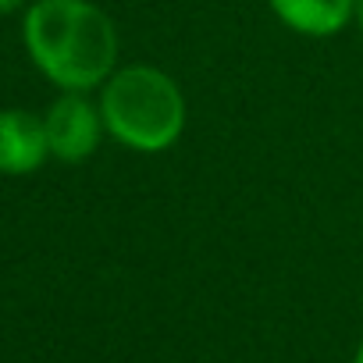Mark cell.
Instances as JSON below:
<instances>
[{"instance_id":"obj_4","label":"cell","mask_w":363,"mask_h":363,"mask_svg":"<svg viewBox=\"0 0 363 363\" xmlns=\"http://www.w3.org/2000/svg\"><path fill=\"white\" fill-rule=\"evenodd\" d=\"M50 153L43 118L29 111H0V171L29 174Z\"/></svg>"},{"instance_id":"obj_7","label":"cell","mask_w":363,"mask_h":363,"mask_svg":"<svg viewBox=\"0 0 363 363\" xmlns=\"http://www.w3.org/2000/svg\"><path fill=\"white\" fill-rule=\"evenodd\" d=\"M18 0H0V11H8V8H15Z\"/></svg>"},{"instance_id":"obj_3","label":"cell","mask_w":363,"mask_h":363,"mask_svg":"<svg viewBox=\"0 0 363 363\" xmlns=\"http://www.w3.org/2000/svg\"><path fill=\"white\" fill-rule=\"evenodd\" d=\"M43 125H47L50 153L61 157V160H68V164H75V160H86L100 146L104 114L82 93H65V96H57L50 104Z\"/></svg>"},{"instance_id":"obj_2","label":"cell","mask_w":363,"mask_h":363,"mask_svg":"<svg viewBox=\"0 0 363 363\" xmlns=\"http://www.w3.org/2000/svg\"><path fill=\"white\" fill-rule=\"evenodd\" d=\"M104 128L128 150L160 153L186 128V96L178 82L150 65H132L104 82Z\"/></svg>"},{"instance_id":"obj_1","label":"cell","mask_w":363,"mask_h":363,"mask_svg":"<svg viewBox=\"0 0 363 363\" xmlns=\"http://www.w3.org/2000/svg\"><path fill=\"white\" fill-rule=\"evenodd\" d=\"M26 47L65 93L104 86L118 61L114 22L89 0H36L26 15Z\"/></svg>"},{"instance_id":"obj_8","label":"cell","mask_w":363,"mask_h":363,"mask_svg":"<svg viewBox=\"0 0 363 363\" xmlns=\"http://www.w3.org/2000/svg\"><path fill=\"white\" fill-rule=\"evenodd\" d=\"M352 363H363V345H359V352H356V359Z\"/></svg>"},{"instance_id":"obj_6","label":"cell","mask_w":363,"mask_h":363,"mask_svg":"<svg viewBox=\"0 0 363 363\" xmlns=\"http://www.w3.org/2000/svg\"><path fill=\"white\" fill-rule=\"evenodd\" d=\"M352 8H356V22H359V29H363V0H352Z\"/></svg>"},{"instance_id":"obj_5","label":"cell","mask_w":363,"mask_h":363,"mask_svg":"<svg viewBox=\"0 0 363 363\" xmlns=\"http://www.w3.org/2000/svg\"><path fill=\"white\" fill-rule=\"evenodd\" d=\"M271 11L299 36H335L356 18L352 0H271Z\"/></svg>"}]
</instances>
